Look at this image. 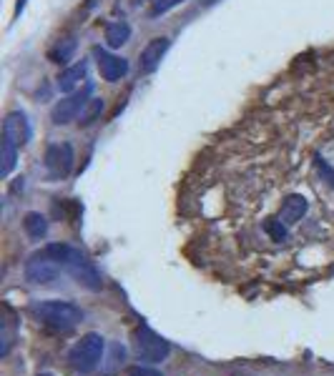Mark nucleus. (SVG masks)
Returning <instances> with one entry per match:
<instances>
[{"label": "nucleus", "mask_w": 334, "mask_h": 376, "mask_svg": "<svg viewBox=\"0 0 334 376\" xmlns=\"http://www.w3.org/2000/svg\"><path fill=\"white\" fill-rule=\"evenodd\" d=\"M45 253L53 256L55 261L63 266L65 274L73 276V281H76L78 286H83V289H88V291H101L103 279H101V274H98L96 266H93V261H88L86 253L68 246V243H50V246H45Z\"/></svg>", "instance_id": "f257e3e1"}, {"label": "nucleus", "mask_w": 334, "mask_h": 376, "mask_svg": "<svg viewBox=\"0 0 334 376\" xmlns=\"http://www.w3.org/2000/svg\"><path fill=\"white\" fill-rule=\"evenodd\" d=\"M33 314L36 319L45 324V326L55 328V331H68V328L78 326L83 321V311L70 304V301H60V299H45L33 304Z\"/></svg>", "instance_id": "f03ea898"}, {"label": "nucleus", "mask_w": 334, "mask_h": 376, "mask_svg": "<svg viewBox=\"0 0 334 376\" xmlns=\"http://www.w3.org/2000/svg\"><path fill=\"white\" fill-rule=\"evenodd\" d=\"M103 351H106L103 336L91 331V333H86V336H81V341L73 344V349L68 351V361L78 374H93V371L101 366Z\"/></svg>", "instance_id": "7ed1b4c3"}, {"label": "nucleus", "mask_w": 334, "mask_h": 376, "mask_svg": "<svg viewBox=\"0 0 334 376\" xmlns=\"http://www.w3.org/2000/svg\"><path fill=\"white\" fill-rule=\"evenodd\" d=\"M134 354L144 364H161L171 354V344L163 336H158L153 328L139 326L134 333Z\"/></svg>", "instance_id": "20e7f679"}, {"label": "nucleus", "mask_w": 334, "mask_h": 376, "mask_svg": "<svg viewBox=\"0 0 334 376\" xmlns=\"http://www.w3.org/2000/svg\"><path fill=\"white\" fill-rule=\"evenodd\" d=\"M91 91H93V86L86 83V86L78 88L76 93H68L65 98H60L53 106V111H50V121H53L55 126H68V123H73V121H78V116H81V111L86 108V103L91 101Z\"/></svg>", "instance_id": "39448f33"}, {"label": "nucleus", "mask_w": 334, "mask_h": 376, "mask_svg": "<svg viewBox=\"0 0 334 376\" xmlns=\"http://www.w3.org/2000/svg\"><path fill=\"white\" fill-rule=\"evenodd\" d=\"M60 274H63V266L53 256H48L45 248L38 253H33L26 263V281H31V284H38V286L55 284L60 279Z\"/></svg>", "instance_id": "423d86ee"}, {"label": "nucleus", "mask_w": 334, "mask_h": 376, "mask_svg": "<svg viewBox=\"0 0 334 376\" xmlns=\"http://www.w3.org/2000/svg\"><path fill=\"white\" fill-rule=\"evenodd\" d=\"M45 168L53 178H65L73 171V161H76V153L70 148V143H53L45 150Z\"/></svg>", "instance_id": "0eeeda50"}, {"label": "nucleus", "mask_w": 334, "mask_h": 376, "mask_svg": "<svg viewBox=\"0 0 334 376\" xmlns=\"http://www.w3.org/2000/svg\"><path fill=\"white\" fill-rule=\"evenodd\" d=\"M93 58H96L98 70H101V75H103V81H108V83L121 81V78L129 73V60L121 58V55L108 53V50H103L101 45H96V48H93Z\"/></svg>", "instance_id": "6e6552de"}, {"label": "nucleus", "mask_w": 334, "mask_h": 376, "mask_svg": "<svg viewBox=\"0 0 334 376\" xmlns=\"http://www.w3.org/2000/svg\"><path fill=\"white\" fill-rule=\"evenodd\" d=\"M168 48H171V40L168 38H151L149 43H146V48L141 50V73H156V68L161 65L163 55L168 53Z\"/></svg>", "instance_id": "1a4fd4ad"}, {"label": "nucleus", "mask_w": 334, "mask_h": 376, "mask_svg": "<svg viewBox=\"0 0 334 376\" xmlns=\"http://www.w3.org/2000/svg\"><path fill=\"white\" fill-rule=\"evenodd\" d=\"M3 136L11 138L13 143H18V148H23L31 140V123H28L26 113L23 111L8 113L6 121H3Z\"/></svg>", "instance_id": "9d476101"}, {"label": "nucleus", "mask_w": 334, "mask_h": 376, "mask_svg": "<svg viewBox=\"0 0 334 376\" xmlns=\"http://www.w3.org/2000/svg\"><path fill=\"white\" fill-rule=\"evenodd\" d=\"M86 73H88L86 60L63 68V70H60V75H58V91L65 93V96H68V93H76L78 88H81V83L86 81Z\"/></svg>", "instance_id": "9b49d317"}, {"label": "nucleus", "mask_w": 334, "mask_h": 376, "mask_svg": "<svg viewBox=\"0 0 334 376\" xmlns=\"http://www.w3.org/2000/svg\"><path fill=\"white\" fill-rule=\"evenodd\" d=\"M307 209H309V204L304 196H299V194L286 196V201L281 204V211H279V221H284L286 226L299 223V221L304 219V214H307Z\"/></svg>", "instance_id": "f8f14e48"}, {"label": "nucleus", "mask_w": 334, "mask_h": 376, "mask_svg": "<svg viewBox=\"0 0 334 376\" xmlns=\"http://www.w3.org/2000/svg\"><path fill=\"white\" fill-rule=\"evenodd\" d=\"M76 48H78L76 38H63V40H58V45H55V48L48 53L50 63L68 65L70 60H73V55H76Z\"/></svg>", "instance_id": "ddd939ff"}, {"label": "nucleus", "mask_w": 334, "mask_h": 376, "mask_svg": "<svg viewBox=\"0 0 334 376\" xmlns=\"http://www.w3.org/2000/svg\"><path fill=\"white\" fill-rule=\"evenodd\" d=\"M129 38H131V26L124 21H116L111 23V26L106 28V43L108 48H121V45L129 43Z\"/></svg>", "instance_id": "4468645a"}, {"label": "nucleus", "mask_w": 334, "mask_h": 376, "mask_svg": "<svg viewBox=\"0 0 334 376\" xmlns=\"http://www.w3.org/2000/svg\"><path fill=\"white\" fill-rule=\"evenodd\" d=\"M23 228H26V233L33 241H41V238H45V233H48V221H45V216L31 211V214H26V219H23Z\"/></svg>", "instance_id": "2eb2a0df"}, {"label": "nucleus", "mask_w": 334, "mask_h": 376, "mask_svg": "<svg viewBox=\"0 0 334 376\" xmlns=\"http://www.w3.org/2000/svg\"><path fill=\"white\" fill-rule=\"evenodd\" d=\"M0 161H3L0 163V176L8 178L18 163V143H13L6 136H3V153H0Z\"/></svg>", "instance_id": "dca6fc26"}, {"label": "nucleus", "mask_w": 334, "mask_h": 376, "mask_svg": "<svg viewBox=\"0 0 334 376\" xmlns=\"http://www.w3.org/2000/svg\"><path fill=\"white\" fill-rule=\"evenodd\" d=\"M103 108H106V101L103 98H91V101L86 103V108L81 111V116H78V126H93L98 118H101V113H103Z\"/></svg>", "instance_id": "f3484780"}, {"label": "nucleus", "mask_w": 334, "mask_h": 376, "mask_svg": "<svg viewBox=\"0 0 334 376\" xmlns=\"http://www.w3.org/2000/svg\"><path fill=\"white\" fill-rule=\"evenodd\" d=\"M264 231L271 236V241H279V243L286 241V236H289V233H286V223H284V221H276V219L266 221Z\"/></svg>", "instance_id": "a211bd4d"}, {"label": "nucleus", "mask_w": 334, "mask_h": 376, "mask_svg": "<svg viewBox=\"0 0 334 376\" xmlns=\"http://www.w3.org/2000/svg\"><path fill=\"white\" fill-rule=\"evenodd\" d=\"M183 0H153V6H151V16H163V13L173 11L176 6H181Z\"/></svg>", "instance_id": "6ab92c4d"}, {"label": "nucleus", "mask_w": 334, "mask_h": 376, "mask_svg": "<svg viewBox=\"0 0 334 376\" xmlns=\"http://www.w3.org/2000/svg\"><path fill=\"white\" fill-rule=\"evenodd\" d=\"M111 351H114V356H111V369H108V371H114L119 364H124V356H126V351H124V346H121V344H114V349H111Z\"/></svg>", "instance_id": "aec40b11"}, {"label": "nucleus", "mask_w": 334, "mask_h": 376, "mask_svg": "<svg viewBox=\"0 0 334 376\" xmlns=\"http://www.w3.org/2000/svg\"><path fill=\"white\" fill-rule=\"evenodd\" d=\"M129 376H161L156 369H149V366H136V369L129 371Z\"/></svg>", "instance_id": "412c9836"}, {"label": "nucleus", "mask_w": 334, "mask_h": 376, "mask_svg": "<svg viewBox=\"0 0 334 376\" xmlns=\"http://www.w3.org/2000/svg\"><path fill=\"white\" fill-rule=\"evenodd\" d=\"M26 3H28V0H16V18L26 11Z\"/></svg>", "instance_id": "4be33fe9"}, {"label": "nucleus", "mask_w": 334, "mask_h": 376, "mask_svg": "<svg viewBox=\"0 0 334 376\" xmlns=\"http://www.w3.org/2000/svg\"><path fill=\"white\" fill-rule=\"evenodd\" d=\"M216 3H219V0H201V6L204 8H211V6H216Z\"/></svg>", "instance_id": "5701e85b"}, {"label": "nucleus", "mask_w": 334, "mask_h": 376, "mask_svg": "<svg viewBox=\"0 0 334 376\" xmlns=\"http://www.w3.org/2000/svg\"><path fill=\"white\" fill-rule=\"evenodd\" d=\"M38 376H50V374H38Z\"/></svg>", "instance_id": "b1692460"}]
</instances>
